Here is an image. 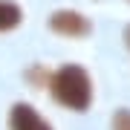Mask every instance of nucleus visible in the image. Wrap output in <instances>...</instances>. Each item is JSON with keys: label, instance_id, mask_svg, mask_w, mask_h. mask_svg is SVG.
Masks as SVG:
<instances>
[{"label": "nucleus", "instance_id": "nucleus-1", "mask_svg": "<svg viewBox=\"0 0 130 130\" xmlns=\"http://www.w3.org/2000/svg\"><path fill=\"white\" fill-rule=\"evenodd\" d=\"M49 95L72 113H84L93 104V78L81 64H64L49 75Z\"/></svg>", "mask_w": 130, "mask_h": 130}, {"label": "nucleus", "instance_id": "nucleus-2", "mask_svg": "<svg viewBox=\"0 0 130 130\" xmlns=\"http://www.w3.org/2000/svg\"><path fill=\"white\" fill-rule=\"evenodd\" d=\"M49 29L61 38H70V41H78V38H90L93 35V20L84 12L75 9H58L49 14Z\"/></svg>", "mask_w": 130, "mask_h": 130}, {"label": "nucleus", "instance_id": "nucleus-3", "mask_svg": "<svg viewBox=\"0 0 130 130\" xmlns=\"http://www.w3.org/2000/svg\"><path fill=\"white\" fill-rule=\"evenodd\" d=\"M9 130H55V127H52L32 104L18 101V104H12V110H9Z\"/></svg>", "mask_w": 130, "mask_h": 130}, {"label": "nucleus", "instance_id": "nucleus-4", "mask_svg": "<svg viewBox=\"0 0 130 130\" xmlns=\"http://www.w3.org/2000/svg\"><path fill=\"white\" fill-rule=\"evenodd\" d=\"M23 23V9L12 0H0V32H12Z\"/></svg>", "mask_w": 130, "mask_h": 130}, {"label": "nucleus", "instance_id": "nucleus-5", "mask_svg": "<svg viewBox=\"0 0 130 130\" xmlns=\"http://www.w3.org/2000/svg\"><path fill=\"white\" fill-rule=\"evenodd\" d=\"M110 130H130V110H127V107H121V110L113 113V119H110Z\"/></svg>", "mask_w": 130, "mask_h": 130}, {"label": "nucleus", "instance_id": "nucleus-6", "mask_svg": "<svg viewBox=\"0 0 130 130\" xmlns=\"http://www.w3.org/2000/svg\"><path fill=\"white\" fill-rule=\"evenodd\" d=\"M26 78L35 84V87H49V75L41 70V67H32V70L26 72Z\"/></svg>", "mask_w": 130, "mask_h": 130}, {"label": "nucleus", "instance_id": "nucleus-7", "mask_svg": "<svg viewBox=\"0 0 130 130\" xmlns=\"http://www.w3.org/2000/svg\"><path fill=\"white\" fill-rule=\"evenodd\" d=\"M124 43H127V49H130V26L124 29Z\"/></svg>", "mask_w": 130, "mask_h": 130}, {"label": "nucleus", "instance_id": "nucleus-8", "mask_svg": "<svg viewBox=\"0 0 130 130\" xmlns=\"http://www.w3.org/2000/svg\"><path fill=\"white\" fill-rule=\"evenodd\" d=\"M127 3H130V0H127Z\"/></svg>", "mask_w": 130, "mask_h": 130}]
</instances>
